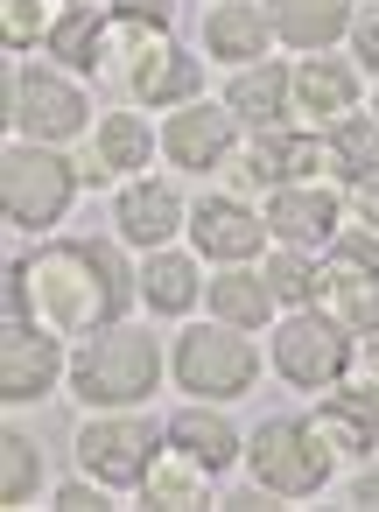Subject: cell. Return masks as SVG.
<instances>
[{
  "mask_svg": "<svg viewBox=\"0 0 379 512\" xmlns=\"http://www.w3.org/2000/svg\"><path fill=\"white\" fill-rule=\"evenodd\" d=\"M127 302V274L106 246H43L15 267V316L29 309L43 330H85Z\"/></svg>",
  "mask_w": 379,
  "mask_h": 512,
  "instance_id": "obj_1",
  "label": "cell"
},
{
  "mask_svg": "<svg viewBox=\"0 0 379 512\" xmlns=\"http://www.w3.org/2000/svg\"><path fill=\"white\" fill-rule=\"evenodd\" d=\"M71 386L92 400V407H120V400H141L155 386V337L141 330H106L85 344V358L71 365Z\"/></svg>",
  "mask_w": 379,
  "mask_h": 512,
  "instance_id": "obj_2",
  "label": "cell"
},
{
  "mask_svg": "<svg viewBox=\"0 0 379 512\" xmlns=\"http://www.w3.org/2000/svg\"><path fill=\"white\" fill-rule=\"evenodd\" d=\"M253 477H260L267 491H281V498H309V491H323V477H330V449H323V435L302 428V421H267V428L253 435Z\"/></svg>",
  "mask_w": 379,
  "mask_h": 512,
  "instance_id": "obj_3",
  "label": "cell"
},
{
  "mask_svg": "<svg viewBox=\"0 0 379 512\" xmlns=\"http://www.w3.org/2000/svg\"><path fill=\"white\" fill-rule=\"evenodd\" d=\"M0 190H8V218L15 225H50L71 204V162H57L50 148H8Z\"/></svg>",
  "mask_w": 379,
  "mask_h": 512,
  "instance_id": "obj_4",
  "label": "cell"
},
{
  "mask_svg": "<svg viewBox=\"0 0 379 512\" xmlns=\"http://www.w3.org/2000/svg\"><path fill=\"white\" fill-rule=\"evenodd\" d=\"M176 372L190 393H239L253 379V351L246 337H225V330H190L183 351H176Z\"/></svg>",
  "mask_w": 379,
  "mask_h": 512,
  "instance_id": "obj_5",
  "label": "cell"
},
{
  "mask_svg": "<svg viewBox=\"0 0 379 512\" xmlns=\"http://www.w3.org/2000/svg\"><path fill=\"white\" fill-rule=\"evenodd\" d=\"M274 365H281L295 386H323V379H337V372H344V337H337V323H323V316H295V323H281V337H274Z\"/></svg>",
  "mask_w": 379,
  "mask_h": 512,
  "instance_id": "obj_6",
  "label": "cell"
},
{
  "mask_svg": "<svg viewBox=\"0 0 379 512\" xmlns=\"http://www.w3.org/2000/svg\"><path fill=\"white\" fill-rule=\"evenodd\" d=\"M15 120H22V134H36V141H64V134L85 127V99H78L64 78H50V71H22V78H15Z\"/></svg>",
  "mask_w": 379,
  "mask_h": 512,
  "instance_id": "obj_7",
  "label": "cell"
},
{
  "mask_svg": "<svg viewBox=\"0 0 379 512\" xmlns=\"http://www.w3.org/2000/svg\"><path fill=\"white\" fill-rule=\"evenodd\" d=\"M148 449H155V428H141V421H92V428L78 435L85 470L106 477V484H134V477H148Z\"/></svg>",
  "mask_w": 379,
  "mask_h": 512,
  "instance_id": "obj_8",
  "label": "cell"
},
{
  "mask_svg": "<svg viewBox=\"0 0 379 512\" xmlns=\"http://www.w3.org/2000/svg\"><path fill=\"white\" fill-rule=\"evenodd\" d=\"M57 344L43 337V330H29V323H8V337H0V393L8 400H36V393H50V379H57Z\"/></svg>",
  "mask_w": 379,
  "mask_h": 512,
  "instance_id": "obj_9",
  "label": "cell"
},
{
  "mask_svg": "<svg viewBox=\"0 0 379 512\" xmlns=\"http://www.w3.org/2000/svg\"><path fill=\"white\" fill-rule=\"evenodd\" d=\"M323 442L337 449H379V386H351L323 400Z\"/></svg>",
  "mask_w": 379,
  "mask_h": 512,
  "instance_id": "obj_10",
  "label": "cell"
},
{
  "mask_svg": "<svg viewBox=\"0 0 379 512\" xmlns=\"http://www.w3.org/2000/svg\"><path fill=\"white\" fill-rule=\"evenodd\" d=\"M225 148H232V113L197 106V113H176V120H169V155H176L183 169H211Z\"/></svg>",
  "mask_w": 379,
  "mask_h": 512,
  "instance_id": "obj_11",
  "label": "cell"
},
{
  "mask_svg": "<svg viewBox=\"0 0 379 512\" xmlns=\"http://www.w3.org/2000/svg\"><path fill=\"white\" fill-rule=\"evenodd\" d=\"M190 232H197V246H204V253H218V260H246V253H260V239H267V232H260V218H253V211H239V204H225V197H218V204H204Z\"/></svg>",
  "mask_w": 379,
  "mask_h": 512,
  "instance_id": "obj_12",
  "label": "cell"
},
{
  "mask_svg": "<svg viewBox=\"0 0 379 512\" xmlns=\"http://www.w3.org/2000/svg\"><path fill=\"white\" fill-rule=\"evenodd\" d=\"M267 22H274L288 43L316 50V43H330V36L351 22V0H267Z\"/></svg>",
  "mask_w": 379,
  "mask_h": 512,
  "instance_id": "obj_13",
  "label": "cell"
},
{
  "mask_svg": "<svg viewBox=\"0 0 379 512\" xmlns=\"http://www.w3.org/2000/svg\"><path fill=\"white\" fill-rule=\"evenodd\" d=\"M169 442H176L183 456H197L204 470H225V463L239 456V435H232V421H225V414H204V407H190V414H176V428H169Z\"/></svg>",
  "mask_w": 379,
  "mask_h": 512,
  "instance_id": "obj_14",
  "label": "cell"
},
{
  "mask_svg": "<svg viewBox=\"0 0 379 512\" xmlns=\"http://www.w3.org/2000/svg\"><path fill=\"white\" fill-rule=\"evenodd\" d=\"M204 85V71H197V57H183V50H141V64H134V92L141 99H190Z\"/></svg>",
  "mask_w": 379,
  "mask_h": 512,
  "instance_id": "obj_15",
  "label": "cell"
},
{
  "mask_svg": "<svg viewBox=\"0 0 379 512\" xmlns=\"http://www.w3.org/2000/svg\"><path fill=\"white\" fill-rule=\"evenodd\" d=\"M176 197L162 190V183H141V190H127L120 197V232L134 239V246H162L169 232H176Z\"/></svg>",
  "mask_w": 379,
  "mask_h": 512,
  "instance_id": "obj_16",
  "label": "cell"
},
{
  "mask_svg": "<svg viewBox=\"0 0 379 512\" xmlns=\"http://www.w3.org/2000/svg\"><path fill=\"white\" fill-rule=\"evenodd\" d=\"M302 169H323V148H316V141H260V148L239 162V190L281 183V176H302Z\"/></svg>",
  "mask_w": 379,
  "mask_h": 512,
  "instance_id": "obj_17",
  "label": "cell"
},
{
  "mask_svg": "<svg viewBox=\"0 0 379 512\" xmlns=\"http://www.w3.org/2000/svg\"><path fill=\"white\" fill-rule=\"evenodd\" d=\"M267 225H274L281 239H323V232L337 225V204H330L323 190H288V197L267 204Z\"/></svg>",
  "mask_w": 379,
  "mask_h": 512,
  "instance_id": "obj_18",
  "label": "cell"
},
{
  "mask_svg": "<svg viewBox=\"0 0 379 512\" xmlns=\"http://www.w3.org/2000/svg\"><path fill=\"white\" fill-rule=\"evenodd\" d=\"M267 50V15L232 0V8L211 15V57H260Z\"/></svg>",
  "mask_w": 379,
  "mask_h": 512,
  "instance_id": "obj_19",
  "label": "cell"
},
{
  "mask_svg": "<svg viewBox=\"0 0 379 512\" xmlns=\"http://www.w3.org/2000/svg\"><path fill=\"white\" fill-rule=\"evenodd\" d=\"M281 106H288V78H281L274 64H267V71H246V78L232 85V113L253 120V127H274Z\"/></svg>",
  "mask_w": 379,
  "mask_h": 512,
  "instance_id": "obj_20",
  "label": "cell"
},
{
  "mask_svg": "<svg viewBox=\"0 0 379 512\" xmlns=\"http://www.w3.org/2000/svg\"><path fill=\"white\" fill-rule=\"evenodd\" d=\"M141 295H148L155 309H169V316H176V309H190V302H197V267H190V260H176V253H155V260H148V274H141Z\"/></svg>",
  "mask_w": 379,
  "mask_h": 512,
  "instance_id": "obj_21",
  "label": "cell"
},
{
  "mask_svg": "<svg viewBox=\"0 0 379 512\" xmlns=\"http://www.w3.org/2000/svg\"><path fill=\"white\" fill-rule=\"evenodd\" d=\"M295 92H302V106H309V113H344V106H351V71L316 57V64H302Z\"/></svg>",
  "mask_w": 379,
  "mask_h": 512,
  "instance_id": "obj_22",
  "label": "cell"
},
{
  "mask_svg": "<svg viewBox=\"0 0 379 512\" xmlns=\"http://www.w3.org/2000/svg\"><path fill=\"white\" fill-rule=\"evenodd\" d=\"M148 162V127L134 113H113L99 127V169H141Z\"/></svg>",
  "mask_w": 379,
  "mask_h": 512,
  "instance_id": "obj_23",
  "label": "cell"
},
{
  "mask_svg": "<svg viewBox=\"0 0 379 512\" xmlns=\"http://www.w3.org/2000/svg\"><path fill=\"white\" fill-rule=\"evenodd\" d=\"M211 309H218L225 323H260V316H267V281L225 274V281H211Z\"/></svg>",
  "mask_w": 379,
  "mask_h": 512,
  "instance_id": "obj_24",
  "label": "cell"
},
{
  "mask_svg": "<svg viewBox=\"0 0 379 512\" xmlns=\"http://www.w3.org/2000/svg\"><path fill=\"white\" fill-rule=\"evenodd\" d=\"M197 470H204L197 456L155 463V470H148V498H155V505H204V477H197Z\"/></svg>",
  "mask_w": 379,
  "mask_h": 512,
  "instance_id": "obj_25",
  "label": "cell"
},
{
  "mask_svg": "<svg viewBox=\"0 0 379 512\" xmlns=\"http://www.w3.org/2000/svg\"><path fill=\"white\" fill-rule=\"evenodd\" d=\"M330 155H337V162H344V176H358V183H365V176H379V127H372V120H344V127H337V141H330Z\"/></svg>",
  "mask_w": 379,
  "mask_h": 512,
  "instance_id": "obj_26",
  "label": "cell"
},
{
  "mask_svg": "<svg viewBox=\"0 0 379 512\" xmlns=\"http://www.w3.org/2000/svg\"><path fill=\"white\" fill-rule=\"evenodd\" d=\"M50 50L71 57V64H99V8H78L50 29Z\"/></svg>",
  "mask_w": 379,
  "mask_h": 512,
  "instance_id": "obj_27",
  "label": "cell"
},
{
  "mask_svg": "<svg viewBox=\"0 0 379 512\" xmlns=\"http://www.w3.org/2000/svg\"><path fill=\"white\" fill-rule=\"evenodd\" d=\"M323 288V274L309 267V260H295V253H281L274 267H267V295H281V302H309Z\"/></svg>",
  "mask_w": 379,
  "mask_h": 512,
  "instance_id": "obj_28",
  "label": "cell"
},
{
  "mask_svg": "<svg viewBox=\"0 0 379 512\" xmlns=\"http://www.w3.org/2000/svg\"><path fill=\"white\" fill-rule=\"evenodd\" d=\"M0 449H8V484H0V491H8V505H22V498L36 491V442H29L22 428H8V442H0Z\"/></svg>",
  "mask_w": 379,
  "mask_h": 512,
  "instance_id": "obj_29",
  "label": "cell"
},
{
  "mask_svg": "<svg viewBox=\"0 0 379 512\" xmlns=\"http://www.w3.org/2000/svg\"><path fill=\"white\" fill-rule=\"evenodd\" d=\"M372 267H379V239H358V232L337 239V267H330V281H365Z\"/></svg>",
  "mask_w": 379,
  "mask_h": 512,
  "instance_id": "obj_30",
  "label": "cell"
},
{
  "mask_svg": "<svg viewBox=\"0 0 379 512\" xmlns=\"http://www.w3.org/2000/svg\"><path fill=\"white\" fill-rule=\"evenodd\" d=\"M337 295H344V316H351V323L379 330V288H365V281H337Z\"/></svg>",
  "mask_w": 379,
  "mask_h": 512,
  "instance_id": "obj_31",
  "label": "cell"
},
{
  "mask_svg": "<svg viewBox=\"0 0 379 512\" xmlns=\"http://www.w3.org/2000/svg\"><path fill=\"white\" fill-rule=\"evenodd\" d=\"M43 36V0H8V43H36Z\"/></svg>",
  "mask_w": 379,
  "mask_h": 512,
  "instance_id": "obj_32",
  "label": "cell"
},
{
  "mask_svg": "<svg viewBox=\"0 0 379 512\" xmlns=\"http://www.w3.org/2000/svg\"><path fill=\"white\" fill-rule=\"evenodd\" d=\"M113 15H120V22H155V29H169V0H113Z\"/></svg>",
  "mask_w": 379,
  "mask_h": 512,
  "instance_id": "obj_33",
  "label": "cell"
},
{
  "mask_svg": "<svg viewBox=\"0 0 379 512\" xmlns=\"http://www.w3.org/2000/svg\"><path fill=\"white\" fill-rule=\"evenodd\" d=\"M358 57L379 71V15H365V22H358Z\"/></svg>",
  "mask_w": 379,
  "mask_h": 512,
  "instance_id": "obj_34",
  "label": "cell"
},
{
  "mask_svg": "<svg viewBox=\"0 0 379 512\" xmlns=\"http://www.w3.org/2000/svg\"><path fill=\"white\" fill-rule=\"evenodd\" d=\"M57 505H64V512H92V505H99V498H92V491H85V484H64V491H57Z\"/></svg>",
  "mask_w": 379,
  "mask_h": 512,
  "instance_id": "obj_35",
  "label": "cell"
},
{
  "mask_svg": "<svg viewBox=\"0 0 379 512\" xmlns=\"http://www.w3.org/2000/svg\"><path fill=\"white\" fill-rule=\"evenodd\" d=\"M351 498H358V505H379V470H365V477L351 484Z\"/></svg>",
  "mask_w": 379,
  "mask_h": 512,
  "instance_id": "obj_36",
  "label": "cell"
},
{
  "mask_svg": "<svg viewBox=\"0 0 379 512\" xmlns=\"http://www.w3.org/2000/svg\"><path fill=\"white\" fill-rule=\"evenodd\" d=\"M358 211L379 225V176H365V190H358Z\"/></svg>",
  "mask_w": 379,
  "mask_h": 512,
  "instance_id": "obj_37",
  "label": "cell"
}]
</instances>
